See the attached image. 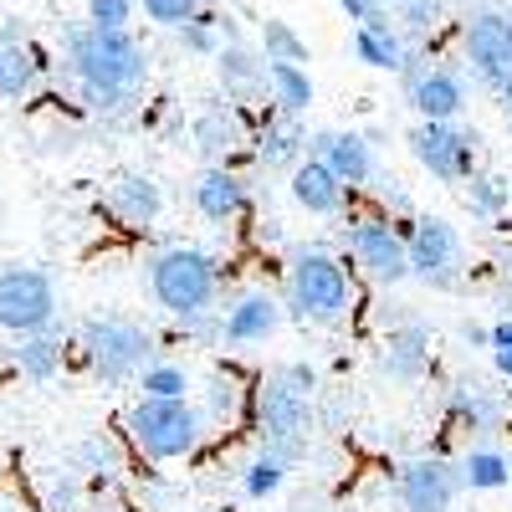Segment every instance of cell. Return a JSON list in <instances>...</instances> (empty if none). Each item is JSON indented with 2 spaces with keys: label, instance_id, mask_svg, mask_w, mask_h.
<instances>
[{
  "label": "cell",
  "instance_id": "1",
  "mask_svg": "<svg viewBox=\"0 0 512 512\" xmlns=\"http://www.w3.org/2000/svg\"><path fill=\"white\" fill-rule=\"evenodd\" d=\"M62 72L77 88L82 108L123 113L149 88V52L128 26H67L62 36Z\"/></svg>",
  "mask_w": 512,
  "mask_h": 512
},
{
  "label": "cell",
  "instance_id": "2",
  "mask_svg": "<svg viewBox=\"0 0 512 512\" xmlns=\"http://www.w3.org/2000/svg\"><path fill=\"white\" fill-rule=\"evenodd\" d=\"M282 303L297 323L333 328L344 323L359 303V287L344 256H333L328 246H292L282 262Z\"/></svg>",
  "mask_w": 512,
  "mask_h": 512
},
{
  "label": "cell",
  "instance_id": "3",
  "mask_svg": "<svg viewBox=\"0 0 512 512\" xmlns=\"http://www.w3.org/2000/svg\"><path fill=\"white\" fill-rule=\"evenodd\" d=\"M149 297L180 323H195L205 313L221 308V287H226V272L210 251L200 246H159L149 256Z\"/></svg>",
  "mask_w": 512,
  "mask_h": 512
},
{
  "label": "cell",
  "instance_id": "4",
  "mask_svg": "<svg viewBox=\"0 0 512 512\" xmlns=\"http://www.w3.org/2000/svg\"><path fill=\"white\" fill-rule=\"evenodd\" d=\"M123 436H128V446H134L139 461L164 466V461H190L205 446L210 425H205V415H200V405L190 395L185 400L139 395L134 405L123 410Z\"/></svg>",
  "mask_w": 512,
  "mask_h": 512
},
{
  "label": "cell",
  "instance_id": "5",
  "mask_svg": "<svg viewBox=\"0 0 512 512\" xmlns=\"http://www.w3.org/2000/svg\"><path fill=\"white\" fill-rule=\"evenodd\" d=\"M461 62L477 88L512 113V6L507 0H477L461 16Z\"/></svg>",
  "mask_w": 512,
  "mask_h": 512
},
{
  "label": "cell",
  "instance_id": "6",
  "mask_svg": "<svg viewBox=\"0 0 512 512\" xmlns=\"http://www.w3.org/2000/svg\"><path fill=\"white\" fill-rule=\"evenodd\" d=\"M251 431L267 451H277L287 461H303L313 446V395L297 390L282 369L262 374L251 390Z\"/></svg>",
  "mask_w": 512,
  "mask_h": 512
},
{
  "label": "cell",
  "instance_id": "7",
  "mask_svg": "<svg viewBox=\"0 0 512 512\" xmlns=\"http://www.w3.org/2000/svg\"><path fill=\"white\" fill-rule=\"evenodd\" d=\"M77 349L88 359V369L103 384H134L144 374V364L159 354L154 349V333L123 313H93L77 323Z\"/></svg>",
  "mask_w": 512,
  "mask_h": 512
},
{
  "label": "cell",
  "instance_id": "8",
  "mask_svg": "<svg viewBox=\"0 0 512 512\" xmlns=\"http://www.w3.org/2000/svg\"><path fill=\"white\" fill-rule=\"evenodd\" d=\"M344 251L359 277H369L374 287H400L410 282V246H405V226L395 216H344Z\"/></svg>",
  "mask_w": 512,
  "mask_h": 512
},
{
  "label": "cell",
  "instance_id": "9",
  "mask_svg": "<svg viewBox=\"0 0 512 512\" xmlns=\"http://www.w3.org/2000/svg\"><path fill=\"white\" fill-rule=\"evenodd\" d=\"M405 246H410V282L431 287V292H456L466 282V246L446 216H415L400 221Z\"/></svg>",
  "mask_w": 512,
  "mask_h": 512
},
{
  "label": "cell",
  "instance_id": "10",
  "mask_svg": "<svg viewBox=\"0 0 512 512\" xmlns=\"http://www.w3.org/2000/svg\"><path fill=\"white\" fill-rule=\"evenodd\" d=\"M400 82H405V103L415 108V118L456 123L466 108H472V88H466V72L451 67V62H425V52H415V47H410L405 67H400Z\"/></svg>",
  "mask_w": 512,
  "mask_h": 512
},
{
  "label": "cell",
  "instance_id": "11",
  "mask_svg": "<svg viewBox=\"0 0 512 512\" xmlns=\"http://www.w3.org/2000/svg\"><path fill=\"white\" fill-rule=\"evenodd\" d=\"M57 313H62V303H57L52 272L21 267V262L16 267H0V328H6L11 338L52 328Z\"/></svg>",
  "mask_w": 512,
  "mask_h": 512
},
{
  "label": "cell",
  "instance_id": "12",
  "mask_svg": "<svg viewBox=\"0 0 512 512\" xmlns=\"http://www.w3.org/2000/svg\"><path fill=\"white\" fill-rule=\"evenodd\" d=\"M405 144H410L415 164L441 185H466V175L477 169V128H461V118L456 123L420 118Z\"/></svg>",
  "mask_w": 512,
  "mask_h": 512
},
{
  "label": "cell",
  "instance_id": "13",
  "mask_svg": "<svg viewBox=\"0 0 512 512\" xmlns=\"http://www.w3.org/2000/svg\"><path fill=\"white\" fill-rule=\"evenodd\" d=\"M287 318V303L267 287H241L236 297H226L221 313H216V349H256L277 338Z\"/></svg>",
  "mask_w": 512,
  "mask_h": 512
},
{
  "label": "cell",
  "instance_id": "14",
  "mask_svg": "<svg viewBox=\"0 0 512 512\" xmlns=\"http://www.w3.org/2000/svg\"><path fill=\"white\" fill-rule=\"evenodd\" d=\"M461 492L466 487L451 456H410L395 472V502L405 512H456Z\"/></svg>",
  "mask_w": 512,
  "mask_h": 512
},
{
  "label": "cell",
  "instance_id": "15",
  "mask_svg": "<svg viewBox=\"0 0 512 512\" xmlns=\"http://www.w3.org/2000/svg\"><path fill=\"white\" fill-rule=\"evenodd\" d=\"M52 77V57L31 41L21 21H0V98L6 103H31Z\"/></svg>",
  "mask_w": 512,
  "mask_h": 512
},
{
  "label": "cell",
  "instance_id": "16",
  "mask_svg": "<svg viewBox=\"0 0 512 512\" xmlns=\"http://www.w3.org/2000/svg\"><path fill=\"white\" fill-rule=\"evenodd\" d=\"M251 128L256 123L246 118V103L226 98V103H210L195 113L190 139L205 164H236V159H251Z\"/></svg>",
  "mask_w": 512,
  "mask_h": 512
},
{
  "label": "cell",
  "instance_id": "17",
  "mask_svg": "<svg viewBox=\"0 0 512 512\" xmlns=\"http://www.w3.org/2000/svg\"><path fill=\"white\" fill-rule=\"evenodd\" d=\"M98 205L118 231H154L159 216H164V190H159L154 175H144V169H123V175L108 180Z\"/></svg>",
  "mask_w": 512,
  "mask_h": 512
},
{
  "label": "cell",
  "instance_id": "18",
  "mask_svg": "<svg viewBox=\"0 0 512 512\" xmlns=\"http://www.w3.org/2000/svg\"><path fill=\"white\" fill-rule=\"evenodd\" d=\"M446 420L451 431L472 436V441H492L507 431V400L492 390L487 379H456L446 390Z\"/></svg>",
  "mask_w": 512,
  "mask_h": 512
},
{
  "label": "cell",
  "instance_id": "19",
  "mask_svg": "<svg viewBox=\"0 0 512 512\" xmlns=\"http://www.w3.org/2000/svg\"><path fill=\"white\" fill-rule=\"evenodd\" d=\"M436 364V328L420 318H400L379 344V374L395 384H420Z\"/></svg>",
  "mask_w": 512,
  "mask_h": 512
},
{
  "label": "cell",
  "instance_id": "20",
  "mask_svg": "<svg viewBox=\"0 0 512 512\" xmlns=\"http://www.w3.org/2000/svg\"><path fill=\"white\" fill-rule=\"evenodd\" d=\"M251 159L262 169H292L297 159H308L303 118L282 113L272 98H262V108H256V128H251Z\"/></svg>",
  "mask_w": 512,
  "mask_h": 512
},
{
  "label": "cell",
  "instance_id": "21",
  "mask_svg": "<svg viewBox=\"0 0 512 512\" xmlns=\"http://www.w3.org/2000/svg\"><path fill=\"white\" fill-rule=\"evenodd\" d=\"M308 154H318L349 190H364L379 180L374 144L364 134H354V128H318V134H308Z\"/></svg>",
  "mask_w": 512,
  "mask_h": 512
},
{
  "label": "cell",
  "instance_id": "22",
  "mask_svg": "<svg viewBox=\"0 0 512 512\" xmlns=\"http://www.w3.org/2000/svg\"><path fill=\"white\" fill-rule=\"evenodd\" d=\"M349 47H354V57H359L364 67H374V72H400L415 41L400 31V21H390V6H374L364 21H354Z\"/></svg>",
  "mask_w": 512,
  "mask_h": 512
},
{
  "label": "cell",
  "instance_id": "23",
  "mask_svg": "<svg viewBox=\"0 0 512 512\" xmlns=\"http://www.w3.org/2000/svg\"><path fill=\"white\" fill-rule=\"evenodd\" d=\"M190 200H195V210L210 226H231V221H241L251 210V185L236 175L231 164H205L200 180L190 185Z\"/></svg>",
  "mask_w": 512,
  "mask_h": 512
},
{
  "label": "cell",
  "instance_id": "24",
  "mask_svg": "<svg viewBox=\"0 0 512 512\" xmlns=\"http://www.w3.org/2000/svg\"><path fill=\"white\" fill-rule=\"evenodd\" d=\"M287 195L303 205L308 216H328V221H333V216H344V210H349V195H354V190L338 180L318 154H308V159H297V164L287 169Z\"/></svg>",
  "mask_w": 512,
  "mask_h": 512
},
{
  "label": "cell",
  "instance_id": "25",
  "mask_svg": "<svg viewBox=\"0 0 512 512\" xmlns=\"http://www.w3.org/2000/svg\"><path fill=\"white\" fill-rule=\"evenodd\" d=\"M210 62H216V77H221L226 98H236V103H262L267 98V57L256 47H246L241 36H226L221 52Z\"/></svg>",
  "mask_w": 512,
  "mask_h": 512
},
{
  "label": "cell",
  "instance_id": "26",
  "mask_svg": "<svg viewBox=\"0 0 512 512\" xmlns=\"http://www.w3.org/2000/svg\"><path fill=\"white\" fill-rule=\"evenodd\" d=\"M200 395H205L200 415H205L210 431H231V425L251 420V390H246V379L236 369H216V374L205 379Z\"/></svg>",
  "mask_w": 512,
  "mask_h": 512
},
{
  "label": "cell",
  "instance_id": "27",
  "mask_svg": "<svg viewBox=\"0 0 512 512\" xmlns=\"http://www.w3.org/2000/svg\"><path fill=\"white\" fill-rule=\"evenodd\" d=\"M456 472L466 492H502L512 487V451L492 446V441H472L456 456Z\"/></svg>",
  "mask_w": 512,
  "mask_h": 512
},
{
  "label": "cell",
  "instance_id": "28",
  "mask_svg": "<svg viewBox=\"0 0 512 512\" xmlns=\"http://www.w3.org/2000/svg\"><path fill=\"white\" fill-rule=\"evenodd\" d=\"M62 359H67V349H62V338H57L52 328H41V333H21V338H16V349H11V369H16L21 379H31V384L57 379Z\"/></svg>",
  "mask_w": 512,
  "mask_h": 512
},
{
  "label": "cell",
  "instance_id": "29",
  "mask_svg": "<svg viewBox=\"0 0 512 512\" xmlns=\"http://www.w3.org/2000/svg\"><path fill=\"white\" fill-rule=\"evenodd\" d=\"M267 98L282 108V113H297L303 118L318 98L313 77H308V62H267Z\"/></svg>",
  "mask_w": 512,
  "mask_h": 512
},
{
  "label": "cell",
  "instance_id": "30",
  "mask_svg": "<svg viewBox=\"0 0 512 512\" xmlns=\"http://www.w3.org/2000/svg\"><path fill=\"white\" fill-rule=\"evenodd\" d=\"M466 210H472V221H482V226H497L507 210H512V180H502V175H482V169H472L466 175Z\"/></svg>",
  "mask_w": 512,
  "mask_h": 512
},
{
  "label": "cell",
  "instance_id": "31",
  "mask_svg": "<svg viewBox=\"0 0 512 512\" xmlns=\"http://www.w3.org/2000/svg\"><path fill=\"white\" fill-rule=\"evenodd\" d=\"M287 472H292V461L262 446V451L241 466V492H246L251 502H267V497H277V492L287 487Z\"/></svg>",
  "mask_w": 512,
  "mask_h": 512
},
{
  "label": "cell",
  "instance_id": "32",
  "mask_svg": "<svg viewBox=\"0 0 512 512\" xmlns=\"http://www.w3.org/2000/svg\"><path fill=\"white\" fill-rule=\"evenodd\" d=\"M134 390L139 395H159V400H185V395H195V374L185 369V364H175V359H149L144 364V374L134 379Z\"/></svg>",
  "mask_w": 512,
  "mask_h": 512
},
{
  "label": "cell",
  "instance_id": "33",
  "mask_svg": "<svg viewBox=\"0 0 512 512\" xmlns=\"http://www.w3.org/2000/svg\"><path fill=\"white\" fill-rule=\"evenodd\" d=\"M226 21H231V16H216L210 6H205V11H195V16L180 26V47H185L190 57H216V52H221V41H226V36H236Z\"/></svg>",
  "mask_w": 512,
  "mask_h": 512
},
{
  "label": "cell",
  "instance_id": "34",
  "mask_svg": "<svg viewBox=\"0 0 512 512\" xmlns=\"http://www.w3.org/2000/svg\"><path fill=\"white\" fill-rule=\"evenodd\" d=\"M262 57H267V62H308V41L297 36L287 21L267 16V21H262Z\"/></svg>",
  "mask_w": 512,
  "mask_h": 512
},
{
  "label": "cell",
  "instance_id": "35",
  "mask_svg": "<svg viewBox=\"0 0 512 512\" xmlns=\"http://www.w3.org/2000/svg\"><path fill=\"white\" fill-rule=\"evenodd\" d=\"M400 31L410 41H425V36H436L441 21H446V0H400Z\"/></svg>",
  "mask_w": 512,
  "mask_h": 512
},
{
  "label": "cell",
  "instance_id": "36",
  "mask_svg": "<svg viewBox=\"0 0 512 512\" xmlns=\"http://www.w3.org/2000/svg\"><path fill=\"white\" fill-rule=\"evenodd\" d=\"M144 6V16L154 21V26H164V31H180L195 11H205L210 0H139Z\"/></svg>",
  "mask_w": 512,
  "mask_h": 512
},
{
  "label": "cell",
  "instance_id": "37",
  "mask_svg": "<svg viewBox=\"0 0 512 512\" xmlns=\"http://www.w3.org/2000/svg\"><path fill=\"white\" fill-rule=\"evenodd\" d=\"M139 0H88V21L93 26H128Z\"/></svg>",
  "mask_w": 512,
  "mask_h": 512
},
{
  "label": "cell",
  "instance_id": "38",
  "mask_svg": "<svg viewBox=\"0 0 512 512\" xmlns=\"http://www.w3.org/2000/svg\"><path fill=\"white\" fill-rule=\"evenodd\" d=\"M487 354H492V369H497L502 379H512V313L492 323V349H487Z\"/></svg>",
  "mask_w": 512,
  "mask_h": 512
},
{
  "label": "cell",
  "instance_id": "39",
  "mask_svg": "<svg viewBox=\"0 0 512 512\" xmlns=\"http://www.w3.org/2000/svg\"><path fill=\"white\" fill-rule=\"evenodd\" d=\"M492 282H497V292L512 303V236H502V241L492 246Z\"/></svg>",
  "mask_w": 512,
  "mask_h": 512
},
{
  "label": "cell",
  "instance_id": "40",
  "mask_svg": "<svg viewBox=\"0 0 512 512\" xmlns=\"http://www.w3.org/2000/svg\"><path fill=\"white\" fill-rule=\"evenodd\" d=\"M277 369H282V374H287L303 395H313V390H318V369H313V364H297V359H292V364H277Z\"/></svg>",
  "mask_w": 512,
  "mask_h": 512
},
{
  "label": "cell",
  "instance_id": "41",
  "mask_svg": "<svg viewBox=\"0 0 512 512\" xmlns=\"http://www.w3.org/2000/svg\"><path fill=\"white\" fill-rule=\"evenodd\" d=\"M461 344L466 349H492V323H461Z\"/></svg>",
  "mask_w": 512,
  "mask_h": 512
},
{
  "label": "cell",
  "instance_id": "42",
  "mask_svg": "<svg viewBox=\"0 0 512 512\" xmlns=\"http://www.w3.org/2000/svg\"><path fill=\"white\" fill-rule=\"evenodd\" d=\"M374 6H379V0H338V11H344L349 21H364Z\"/></svg>",
  "mask_w": 512,
  "mask_h": 512
},
{
  "label": "cell",
  "instance_id": "43",
  "mask_svg": "<svg viewBox=\"0 0 512 512\" xmlns=\"http://www.w3.org/2000/svg\"><path fill=\"white\" fill-rule=\"evenodd\" d=\"M0 512H36L26 497H16V492H0Z\"/></svg>",
  "mask_w": 512,
  "mask_h": 512
},
{
  "label": "cell",
  "instance_id": "44",
  "mask_svg": "<svg viewBox=\"0 0 512 512\" xmlns=\"http://www.w3.org/2000/svg\"><path fill=\"white\" fill-rule=\"evenodd\" d=\"M379 6H390V0H379Z\"/></svg>",
  "mask_w": 512,
  "mask_h": 512
},
{
  "label": "cell",
  "instance_id": "45",
  "mask_svg": "<svg viewBox=\"0 0 512 512\" xmlns=\"http://www.w3.org/2000/svg\"><path fill=\"white\" fill-rule=\"evenodd\" d=\"M390 6H400V0H390Z\"/></svg>",
  "mask_w": 512,
  "mask_h": 512
}]
</instances>
